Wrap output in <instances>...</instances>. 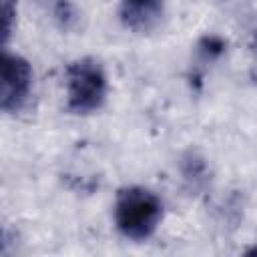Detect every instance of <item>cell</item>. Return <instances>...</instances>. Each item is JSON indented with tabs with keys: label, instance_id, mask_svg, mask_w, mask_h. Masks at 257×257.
<instances>
[{
	"label": "cell",
	"instance_id": "6da1fadb",
	"mask_svg": "<svg viewBox=\"0 0 257 257\" xmlns=\"http://www.w3.org/2000/svg\"><path fill=\"white\" fill-rule=\"evenodd\" d=\"M114 225L131 241L149 239L163 219V201L145 187H124L114 199Z\"/></svg>",
	"mask_w": 257,
	"mask_h": 257
},
{
	"label": "cell",
	"instance_id": "7a4b0ae2",
	"mask_svg": "<svg viewBox=\"0 0 257 257\" xmlns=\"http://www.w3.org/2000/svg\"><path fill=\"white\" fill-rule=\"evenodd\" d=\"M64 88L68 108L74 114H90L106 100V72L102 64L90 56L76 58L64 70Z\"/></svg>",
	"mask_w": 257,
	"mask_h": 257
},
{
	"label": "cell",
	"instance_id": "3957f363",
	"mask_svg": "<svg viewBox=\"0 0 257 257\" xmlns=\"http://www.w3.org/2000/svg\"><path fill=\"white\" fill-rule=\"evenodd\" d=\"M34 72L30 62L20 56L4 50L2 54V76H0V108L4 112H18L32 90Z\"/></svg>",
	"mask_w": 257,
	"mask_h": 257
},
{
	"label": "cell",
	"instance_id": "277c9868",
	"mask_svg": "<svg viewBox=\"0 0 257 257\" xmlns=\"http://www.w3.org/2000/svg\"><path fill=\"white\" fill-rule=\"evenodd\" d=\"M161 12V0H122V18L131 28H149Z\"/></svg>",
	"mask_w": 257,
	"mask_h": 257
},
{
	"label": "cell",
	"instance_id": "5b68a950",
	"mask_svg": "<svg viewBox=\"0 0 257 257\" xmlns=\"http://www.w3.org/2000/svg\"><path fill=\"white\" fill-rule=\"evenodd\" d=\"M52 18L62 26V28H70L76 20V12L74 8L68 4V0H52V8H50Z\"/></svg>",
	"mask_w": 257,
	"mask_h": 257
},
{
	"label": "cell",
	"instance_id": "8992f818",
	"mask_svg": "<svg viewBox=\"0 0 257 257\" xmlns=\"http://www.w3.org/2000/svg\"><path fill=\"white\" fill-rule=\"evenodd\" d=\"M2 40L4 44L10 40L16 20V2L14 0H2Z\"/></svg>",
	"mask_w": 257,
	"mask_h": 257
},
{
	"label": "cell",
	"instance_id": "52a82bcc",
	"mask_svg": "<svg viewBox=\"0 0 257 257\" xmlns=\"http://www.w3.org/2000/svg\"><path fill=\"white\" fill-rule=\"evenodd\" d=\"M247 253H249V255H257V247H253V249H249Z\"/></svg>",
	"mask_w": 257,
	"mask_h": 257
},
{
	"label": "cell",
	"instance_id": "ba28073f",
	"mask_svg": "<svg viewBox=\"0 0 257 257\" xmlns=\"http://www.w3.org/2000/svg\"><path fill=\"white\" fill-rule=\"evenodd\" d=\"M255 50H257V32H255Z\"/></svg>",
	"mask_w": 257,
	"mask_h": 257
}]
</instances>
